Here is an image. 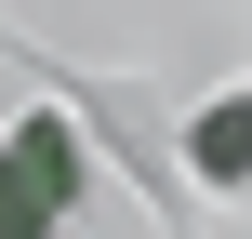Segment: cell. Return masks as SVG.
Segmentation results:
<instances>
[{
	"instance_id": "obj_1",
	"label": "cell",
	"mask_w": 252,
	"mask_h": 239,
	"mask_svg": "<svg viewBox=\"0 0 252 239\" xmlns=\"http://www.w3.org/2000/svg\"><path fill=\"white\" fill-rule=\"evenodd\" d=\"M80 200V133L66 120H13L0 133V239H53Z\"/></svg>"
},
{
	"instance_id": "obj_2",
	"label": "cell",
	"mask_w": 252,
	"mask_h": 239,
	"mask_svg": "<svg viewBox=\"0 0 252 239\" xmlns=\"http://www.w3.org/2000/svg\"><path fill=\"white\" fill-rule=\"evenodd\" d=\"M186 173L199 186H252V93H213L186 120Z\"/></svg>"
}]
</instances>
